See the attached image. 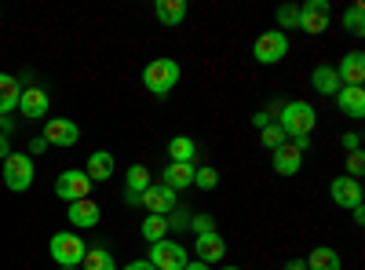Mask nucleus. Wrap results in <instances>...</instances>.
Listing matches in <instances>:
<instances>
[{"label": "nucleus", "mask_w": 365, "mask_h": 270, "mask_svg": "<svg viewBox=\"0 0 365 270\" xmlns=\"http://www.w3.org/2000/svg\"><path fill=\"white\" fill-rule=\"evenodd\" d=\"M179 77H182V70H179L175 58H150L146 70H143V88H146L150 95L165 99L172 88L179 84Z\"/></svg>", "instance_id": "1"}, {"label": "nucleus", "mask_w": 365, "mask_h": 270, "mask_svg": "<svg viewBox=\"0 0 365 270\" xmlns=\"http://www.w3.org/2000/svg\"><path fill=\"white\" fill-rule=\"evenodd\" d=\"M278 125H282V132H285L289 139H307V135L314 132V125H318V113H314V106H311V103L292 99V103H285V106H282Z\"/></svg>", "instance_id": "2"}, {"label": "nucleus", "mask_w": 365, "mask_h": 270, "mask_svg": "<svg viewBox=\"0 0 365 270\" xmlns=\"http://www.w3.org/2000/svg\"><path fill=\"white\" fill-rule=\"evenodd\" d=\"M34 179H37V172H34V157L22 154V150H11V154L4 157V187L15 190V194H22V190L34 187Z\"/></svg>", "instance_id": "3"}, {"label": "nucleus", "mask_w": 365, "mask_h": 270, "mask_svg": "<svg viewBox=\"0 0 365 270\" xmlns=\"http://www.w3.org/2000/svg\"><path fill=\"white\" fill-rule=\"evenodd\" d=\"M84 252H88V245H84L81 234H70V230L51 234V259L58 266H77L84 259Z\"/></svg>", "instance_id": "4"}, {"label": "nucleus", "mask_w": 365, "mask_h": 270, "mask_svg": "<svg viewBox=\"0 0 365 270\" xmlns=\"http://www.w3.org/2000/svg\"><path fill=\"white\" fill-rule=\"evenodd\" d=\"M252 55H256V63H263V66L282 63V58L289 55V37L282 33V29H267V33H259V37H256Z\"/></svg>", "instance_id": "5"}, {"label": "nucleus", "mask_w": 365, "mask_h": 270, "mask_svg": "<svg viewBox=\"0 0 365 270\" xmlns=\"http://www.w3.org/2000/svg\"><path fill=\"white\" fill-rule=\"evenodd\" d=\"M139 204L146 208L150 216H172L175 208H179V194L168 190L165 183H150V187L139 194Z\"/></svg>", "instance_id": "6"}, {"label": "nucleus", "mask_w": 365, "mask_h": 270, "mask_svg": "<svg viewBox=\"0 0 365 270\" xmlns=\"http://www.w3.org/2000/svg\"><path fill=\"white\" fill-rule=\"evenodd\" d=\"M150 263H154V270H182L190 263V252L182 249L179 242H158V245H150V256H146Z\"/></svg>", "instance_id": "7"}, {"label": "nucleus", "mask_w": 365, "mask_h": 270, "mask_svg": "<svg viewBox=\"0 0 365 270\" xmlns=\"http://www.w3.org/2000/svg\"><path fill=\"white\" fill-rule=\"evenodd\" d=\"M329 19H332V4H329V0H307V4L299 8V22H296V29H303V33L318 37V33H325V29H329Z\"/></svg>", "instance_id": "8"}, {"label": "nucleus", "mask_w": 365, "mask_h": 270, "mask_svg": "<svg viewBox=\"0 0 365 270\" xmlns=\"http://www.w3.org/2000/svg\"><path fill=\"white\" fill-rule=\"evenodd\" d=\"M91 194V179L81 172V168H70V172H63L55 179V197H63V201H84Z\"/></svg>", "instance_id": "9"}, {"label": "nucleus", "mask_w": 365, "mask_h": 270, "mask_svg": "<svg viewBox=\"0 0 365 270\" xmlns=\"http://www.w3.org/2000/svg\"><path fill=\"white\" fill-rule=\"evenodd\" d=\"M44 139H48V146H77L81 142V128L73 121H66V117H48Z\"/></svg>", "instance_id": "10"}, {"label": "nucleus", "mask_w": 365, "mask_h": 270, "mask_svg": "<svg viewBox=\"0 0 365 270\" xmlns=\"http://www.w3.org/2000/svg\"><path fill=\"white\" fill-rule=\"evenodd\" d=\"M194 249H197V263H208V266L227 259V242H223V234H220V230L197 234V237H194Z\"/></svg>", "instance_id": "11"}, {"label": "nucleus", "mask_w": 365, "mask_h": 270, "mask_svg": "<svg viewBox=\"0 0 365 270\" xmlns=\"http://www.w3.org/2000/svg\"><path fill=\"white\" fill-rule=\"evenodd\" d=\"M329 194H332V204H340V208H358L361 204V183L351 175H336L329 183Z\"/></svg>", "instance_id": "12"}, {"label": "nucleus", "mask_w": 365, "mask_h": 270, "mask_svg": "<svg viewBox=\"0 0 365 270\" xmlns=\"http://www.w3.org/2000/svg\"><path fill=\"white\" fill-rule=\"evenodd\" d=\"M19 110H22L26 121H41V117H48V110H51V99H48L44 88H22Z\"/></svg>", "instance_id": "13"}, {"label": "nucleus", "mask_w": 365, "mask_h": 270, "mask_svg": "<svg viewBox=\"0 0 365 270\" xmlns=\"http://www.w3.org/2000/svg\"><path fill=\"white\" fill-rule=\"evenodd\" d=\"M332 70H336V77H340L344 88H361V81H365V55L361 51H347L344 63L332 66Z\"/></svg>", "instance_id": "14"}, {"label": "nucleus", "mask_w": 365, "mask_h": 270, "mask_svg": "<svg viewBox=\"0 0 365 270\" xmlns=\"http://www.w3.org/2000/svg\"><path fill=\"white\" fill-rule=\"evenodd\" d=\"M117 161L110 150H96V154H88V165H84V175L91 179V183H106V179L113 175Z\"/></svg>", "instance_id": "15"}, {"label": "nucleus", "mask_w": 365, "mask_h": 270, "mask_svg": "<svg viewBox=\"0 0 365 270\" xmlns=\"http://www.w3.org/2000/svg\"><path fill=\"white\" fill-rule=\"evenodd\" d=\"M332 99H336V106L344 110V117H351V121H361L365 117V88H340Z\"/></svg>", "instance_id": "16"}, {"label": "nucleus", "mask_w": 365, "mask_h": 270, "mask_svg": "<svg viewBox=\"0 0 365 270\" xmlns=\"http://www.w3.org/2000/svg\"><path fill=\"white\" fill-rule=\"evenodd\" d=\"M66 216H70V227H81V230H88V227H99V219H103L99 204L91 201V197H84V201H73Z\"/></svg>", "instance_id": "17"}, {"label": "nucleus", "mask_w": 365, "mask_h": 270, "mask_svg": "<svg viewBox=\"0 0 365 270\" xmlns=\"http://www.w3.org/2000/svg\"><path fill=\"white\" fill-rule=\"evenodd\" d=\"M194 172H197V165H175V161H168L165 165V179L161 183L168 187V190H187V187H194Z\"/></svg>", "instance_id": "18"}, {"label": "nucleus", "mask_w": 365, "mask_h": 270, "mask_svg": "<svg viewBox=\"0 0 365 270\" xmlns=\"http://www.w3.org/2000/svg\"><path fill=\"white\" fill-rule=\"evenodd\" d=\"M19 99H22V84L11 73H0V117L19 110Z\"/></svg>", "instance_id": "19"}, {"label": "nucleus", "mask_w": 365, "mask_h": 270, "mask_svg": "<svg viewBox=\"0 0 365 270\" xmlns=\"http://www.w3.org/2000/svg\"><path fill=\"white\" fill-rule=\"evenodd\" d=\"M307 263V270H344V259H340V252L336 249H329V245H318V249H311V256L303 259Z\"/></svg>", "instance_id": "20"}, {"label": "nucleus", "mask_w": 365, "mask_h": 270, "mask_svg": "<svg viewBox=\"0 0 365 270\" xmlns=\"http://www.w3.org/2000/svg\"><path fill=\"white\" fill-rule=\"evenodd\" d=\"M154 15H158V22L161 26H179L182 19H187V0H158L154 4Z\"/></svg>", "instance_id": "21"}, {"label": "nucleus", "mask_w": 365, "mask_h": 270, "mask_svg": "<svg viewBox=\"0 0 365 270\" xmlns=\"http://www.w3.org/2000/svg\"><path fill=\"white\" fill-rule=\"evenodd\" d=\"M194 157H197V142H194L190 135L168 139V161H175V165H194Z\"/></svg>", "instance_id": "22"}, {"label": "nucleus", "mask_w": 365, "mask_h": 270, "mask_svg": "<svg viewBox=\"0 0 365 270\" xmlns=\"http://www.w3.org/2000/svg\"><path fill=\"white\" fill-rule=\"evenodd\" d=\"M270 161H274V172H278V175H296L299 165H303V154L285 142L282 150H274V157H270Z\"/></svg>", "instance_id": "23"}, {"label": "nucleus", "mask_w": 365, "mask_h": 270, "mask_svg": "<svg viewBox=\"0 0 365 270\" xmlns=\"http://www.w3.org/2000/svg\"><path fill=\"white\" fill-rule=\"evenodd\" d=\"M311 84H314V92L318 95H336L340 92V77H336V70L332 66H314V73H311Z\"/></svg>", "instance_id": "24"}, {"label": "nucleus", "mask_w": 365, "mask_h": 270, "mask_svg": "<svg viewBox=\"0 0 365 270\" xmlns=\"http://www.w3.org/2000/svg\"><path fill=\"white\" fill-rule=\"evenodd\" d=\"M139 234L146 237L150 245L165 242V237L172 234V227H168V216H146V219H143V227H139Z\"/></svg>", "instance_id": "25"}, {"label": "nucleus", "mask_w": 365, "mask_h": 270, "mask_svg": "<svg viewBox=\"0 0 365 270\" xmlns=\"http://www.w3.org/2000/svg\"><path fill=\"white\" fill-rule=\"evenodd\" d=\"M81 270H117V263H113V256H110V249H88L84 252V259H81Z\"/></svg>", "instance_id": "26"}, {"label": "nucleus", "mask_w": 365, "mask_h": 270, "mask_svg": "<svg viewBox=\"0 0 365 270\" xmlns=\"http://www.w3.org/2000/svg\"><path fill=\"white\" fill-rule=\"evenodd\" d=\"M259 142H263V146L270 150V154H274V150H282V146L289 142V135L282 132V125H278V121H270L267 128H259Z\"/></svg>", "instance_id": "27"}, {"label": "nucleus", "mask_w": 365, "mask_h": 270, "mask_svg": "<svg viewBox=\"0 0 365 270\" xmlns=\"http://www.w3.org/2000/svg\"><path fill=\"white\" fill-rule=\"evenodd\" d=\"M146 187H150V172H146L143 165H132L128 175H125V190H128V194H143Z\"/></svg>", "instance_id": "28"}, {"label": "nucleus", "mask_w": 365, "mask_h": 270, "mask_svg": "<svg viewBox=\"0 0 365 270\" xmlns=\"http://www.w3.org/2000/svg\"><path fill=\"white\" fill-rule=\"evenodd\" d=\"M344 26H347L351 37H361V33H365V8H361V4H351V8L344 11Z\"/></svg>", "instance_id": "29"}, {"label": "nucleus", "mask_w": 365, "mask_h": 270, "mask_svg": "<svg viewBox=\"0 0 365 270\" xmlns=\"http://www.w3.org/2000/svg\"><path fill=\"white\" fill-rule=\"evenodd\" d=\"M194 187H197V190H216V187H220V172L212 168V165H201V168L194 172Z\"/></svg>", "instance_id": "30"}, {"label": "nucleus", "mask_w": 365, "mask_h": 270, "mask_svg": "<svg viewBox=\"0 0 365 270\" xmlns=\"http://www.w3.org/2000/svg\"><path fill=\"white\" fill-rule=\"evenodd\" d=\"M274 19H278V29H282V33H285V29H296V22H299V8L282 4L278 11H274Z\"/></svg>", "instance_id": "31"}, {"label": "nucleus", "mask_w": 365, "mask_h": 270, "mask_svg": "<svg viewBox=\"0 0 365 270\" xmlns=\"http://www.w3.org/2000/svg\"><path fill=\"white\" fill-rule=\"evenodd\" d=\"M190 230H194V237L197 234H212L216 230V219H212L208 212H197V216H190Z\"/></svg>", "instance_id": "32"}, {"label": "nucleus", "mask_w": 365, "mask_h": 270, "mask_svg": "<svg viewBox=\"0 0 365 270\" xmlns=\"http://www.w3.org/2000/svg\"><path fill=\"white\" fill-rule=\"evenodd\" d=\"M365 172V157H361V150H351V157H347V175L358 179Z\"/></svg>", "instance_id": "33"}, {"label": "nucleus", "mask_w": 365, "mask_h": 270, "mask_svg": "<svg viewBox=\"0 0 365 270\" xmlns=\"http://www.w3.org/2000/svg\"><path fill=\"white\" fill-rule=\"evenodd\" d=\"M44 150H48V139H44V135H37L34 142H29L26 154H29V157H37V154H44Z\"/></svg>", "instance_id": "34"}, {"label": "nucleus", "mask_w": 365, "mask_h": 270, "mask_svg": "<svg viewBox=\"0 0 365 270\" xmlns=\"http://www.w3.org/2000/svg\"><path fill=\"white\" fill-rule=\"evenodd\" d=\"M344 146H347V150H361V135H358V132H347V135H344Z\"/></svg>", "instance_id": "35"}, {"label": "nucleus", "mask_w": 365, "mask_h": 270, "mask_svg": "<svg viewBox=\"0 0 365 270\" xmlns=\"http://www.w3.org/2000/svg\"><path fill=\"white\" fill-rule=\"evenodd\" d=\"M120 270H154V263H150V259H135V263H125Z\"/></svg>", "instance_id": "36"}, {"label": "nucleus", "mask_w": 365, "mask_h": 270, "mask_svg": "<svg viewBox=\"0 0 365 270\" xmlns=\"http://www.w3.org/2000/svg\"><path fill=\"white\" fill-rule=\"evenodd\" d=\"M11 154V135H0V161Z\"/></svg>", "instance_id": "37"}, {"label": "nucleus", "mask_w": 365, "mask_h": 270, "mask_svg": "<svg viewBox=\"0 0 365 270\" xmlns=\"http://www.w3.org/2000/svg\"><path fill=\"white\" fill-rule=\"evenodd\" d=\"M15 132V121L11 117H0V135H11Z\"/></svg>", "instance_id": "38"}, {"label": "nucleus", "mask_w": 365, "mask_h": 270, "mask_svg": "<svg viewBox=\"0 0 365 270\" xmlns=\"http://www.w3.org/2000/svg\"><path fill=\"white\" fill-rule=\"evenodd\" d=\"M252 125H256V128H267V125H270V113H256Z\"/></svg>", "instance_id": "39"}, {"label": "nucleus", "mask_w": 365, "mask_h": 270, "mask_svg": "<svg viewBox=\"0 0 365 270\" xmlns=\"http://www.w3.org/2000/svg\"><path fill=\"white\" fill-rule=\"evenodd\" d=\"M351 216H354V223L361 227V223H365V208H361V204H358V208H351Z\"/></svg>", "instance_id": "40"}, {"label": "nucleus", "mask_w": 365, "mask_h": 270, "mask_svg": "<svg viewBox=\"0 0 365 270\" xmlns=\"http://www.w3.org/2000/svg\"><path fill=\"white\" fill-rule=\"evenodd\" d=\"M285 270H307V263H303V259H289Z\"/></svg>", "instance_id": "41"}, {"label": "nucleus", "mask_w": 365, "mask_h": 270, "mask_svg": "<svg viewBox=\"0 0 365 270\" xmlns=\"http://www.w3.org/2000/svg\"><path fill=\"white\" fill-rule=\"evenodd\" d=\"M182 270H212V266H208V263H187Z\"/></svg>", "instance_id": "42"}, {"label": "nucleus", "mask_w": 365, "mask_h": 270, "mask_svg": "<svg viewBox=\"0 0 365 270\" xmlns=\"http://www.w3.org/2000/svg\"><path fill=\"white\" fill-rule=\"evenodd\" d=\"M58 270H81V266H58Z\"/></svg>", "instance_id": "43"}, {"label": "nucleus", "mask_w": 365, "mask_h": 270, "mask_svg": "<svg viewBox=\"0 0 365 270\" xmlns=\"http://www.w3.org/2000/svg\"><path fill=\"white\" fill-rule=\"evenodd\" d=\"M223 270H241V266H223Z\"/></svg>", "instance_id": "44"}]
</instances>
